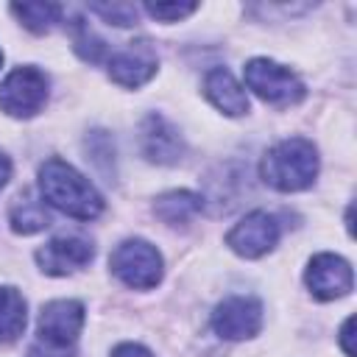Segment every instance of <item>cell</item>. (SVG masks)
Wrapping results in <instances>:
<instances>
[{"label": "cell", "mask_w": 357, "mask_h": 357, "mask_svg": "<svg viewBox=\"0 0 357 357\" xmlns=\"http://www.w3.org/2000/svg\"><path fill=\"white\" fill-rule=\"evenodd\" d=\"M39 192L50 206H56L59 212H64L70 218H78V220H92L103 209V198L89 184V178L81 176L64 159H47L42 165Z\"/></svg>", "instance_id": "cell-1"}, {"label": "cell", "mask_w": 357, "mask_h": 357, "mask_svg": "<svg viewBox=\"0 0 357 357\" xmlns=\"http://www.w3.org/2000/svg\"><path fill=\"white\" fill-rule=\"evenodd\" d=\"M318 176V151L304 137H290L262 156V178L273 190H307Z\"/></svg>", "instance_id": "cell-2"}, {"label": "cell", "mask_w": 357, "mask_h": 357, "mask_svg": "<svg viewBox=\"0 0 357 357\" xmlns=\"http://www.w3.org/2000/svg\"><path fill=\"white\" fill-rule=\"evenodd\" d=\"M84 326V307L73 298H59L39 312V340L36 351L42 357H67Z\"/></svg>", "instance_id": "cell-3"}, {"label": "cell", "mask_w": 357, "mask_h": 357, "mask_svg": "<svg viewBox=\"0 0 357 357\" xmlns=\"http://www.w3.org/2000/svg\"><path fill=\"white\" fill-rule=\"evenodd\" d=\"M243 75H245V86L254 95H259L265 103L293 106L304 98V84L298 81V75L290 67L276 64L271 59H251Z\"/></svg>", "instance_id": "cell-4"}, {"label": "cell", "mask_w": 357, "mask_h": 357, "mask_svg": "<svg viewBox=\"0 0 357 357\" xmlns=\"http://www.w3.org/2000/svg\"><path fill=\"white\" fill-rule=\"evenodd\" d=\"M112 273L134 287V290H151L162 279V254L145 243V240H126L112 251Z\"/></svg>", "instance_id": "cell-5"}, {"label": "cell", "mask_w": 357, "mask_h": 357, "mask_svg": "<svg viewBox=\"0 0 357 357\" xmlns=\"http://www.w3.org/2000/svg\"><path fill=\"white\" fill-rule=\"evenodd\" d=\"M47 100V78L36 67H17L0 84V109L11 117H31Z\"/></svg>", "instance_id": "cell-6"}, {"label": "cell", "mask_w": 357, "mask_h": 357, "mask_svg": "<svg viewBox=\"0 0 357 357\" xmlns=\"http://www.w3.org/2000/svg\"><path fill=\"white\" fill-rule=\"evenodd\" d=\"M262 326V304L251 296H231L220 301L212 312V329L223 340L254 337Z\"/></svg>", "instance_id": "cell-7"}, {"label": "cell", "mask_w": 357, "mask_h": 357, "mask_svg": "<svg viewBox=\"0 0 357 357\" xmlns=\"http://www.w3.org/2000/svg\"><path fill=\"white\" fill-rule=\"evenodd\" d=\"M226 243L231 245V251H237L240 257H262L268 254L276 243H279V223L273 215L257 209L251 215H245L229 234H226Z\"/></svg>", "instance_id": "cell-8"}, {"label": "cell", "mask_w": 357, "mask_h": 357, "mask_svg": "<svg viewBox=\"0 0 357 357\" xmlns=\"http://www.w3.org/2000/svg\"><path fill=\"white\" fill-rule=\"evenodd\" d=\"M307 287L315 298L321 301H332L346 296L354 287V273L349 268V262L337 254H318L310 259V268L304 273Z\"/></svg>", "instance_id": "cell-9"}, {"label": "cell", "mask_w": 357, "mask_h": 357, "mask_svg": "<svg viewBox=\"0 0 357 357\" xmlns=\"http://www.w3.org/2000/svg\"><path fill=\"white\" fill-rule=\"evenodd\" d=\"M156 73V50L148 39L128 42L109 59V75L120 86H142Z\"/></svg>", "instance_id": "cell-10"}, {"label": "cell", "mask_w": 357, "mask_h": 357, "mask_svg": "<svg viewBox=\"0 0 357 357\" xmlns=\"http://www.w3.org/2000/svg\"><path fill=\"white\" fill-rule=\"evenodd\" d=\"M92 254H95L92 243H86L81 237H53L50 243H45L36 251V262L45 273L64 276V273L84 268L92 259Z\"/></svg>", "instance_id": "cell-11"}, {"label": "cell", "mask_w": 357, "mask_h": 357, "mask_svg": "<svg viewBox=\"0 0 357 357\" xmlns=\"http://www.w3.org/2000/svg\"><path fill=\"white\" fill-rule=\"evenodd\" d=\"M142 153L151 162H159V165L178 162L181 159V137H178V131L167 120L151 114L142 123Z\"/></svg>", "instance_id": "cell-12"}, {"label": "cell", "mask_w": 357, "mask_h": 357, "mask_svg": "<svg viewBox=\"0 0 357 357\" xmlns=\"http://www.w3.org/2000/svg\"><path fill=\"white\" fill-rule=\"evenodd\" d=\"M204 92L206 98L223 112V114H245L248 112V95L243 92V86L234 81V75L226 67H215L206 73L204 78Z\"/></svg>", "instance_id": "cell-13"}, {"label": "cell", "mask_w": 357, "mask_h": 357, "mask_svg": "<svg viewBox=\"0 0 357 357\" xmlns=\"http://www.w3.org/2000/svg\"><path fill=\"white\" fill-rule=\"evenodd\" d=\"M153 212L165 220V223H187L192 220L198 212H201V198L195 192H187V190H173V192H165L156 198V206Z\"/></svg>", "instance_id": "cell-14"}, {"label": "cell", "mask_w": 357, "mask_h": 357, "mask_svg": "<svg viewBox=\"0 0 357 357\" xmlns=\"http://www.w3.org/2000/svg\"><path fill=\"white\" fill-rule=\"evenodd\" d=\"M25 329V298L14 287H0V343H11Z\"/></svg>", "instance_id": "cell-15"}, {"label": "cell", "mask_w": 357, "mask_h": 357, "mask_svg": "<svg viewBox=\"0 0 357 357\" xmlns=\"http://www.w3.org/2000/svg\"><path fill=\"white\" fill-rule=\"evenodd\" d=\"M11 226L14 231L20 234H33V231H42L45 226H50V218H47V209L42 201H36L33 195H20L14 198V206H11Z\"/></svg>", "instance_id": "cell-16"}, {"label": "cell", "mask_w": 357, "mask_h": 357, "mask_svg": "<svg viewBox=\"0 0 357 357\" xmlns=\"http://www.w3.org/2000/svg\"><path fill=\"white\" fill-rule=\"evenodd\" d=\"M61 6L59 3H17V6H11V14L28 28V31H33V33H47L56 22H59V17H61Z\"/></svg>", "instance_id": "cell-17"}, {"label": "cell", "mask_w": 357, "mask_h": 357, "mask_svg": "<svg viewBox=\"0 0 357 357\" xmlns=\"http://www.w3.org/2000/svg\"><path fill=\"white\" fill-rule=\"evenodd\" d=\"M89 11L103 17L109 25H120V28L137 22V6H131V3H95V6H89Z\"/></svg>", "instance_id": "cell-18"}, {"label": "cell", "mask_w": 357, "mask_h": 357, "mask_svg": "<svg viewBox=\"0 0 357 357\" xmlns=\"http://www.w3.org/2000/svg\"><path fill=\"white\" fill-rule=\"evenodd\" d=\"M73 42H75V50L86 59V61H98L103 56V42L84 25V20H75V33H73Z\"/></svg>", "instance_id": "cell-19"}, {"label": "cell", "mask_w": 357, "mask_h": 357, "mask_svg": "<svg viewBox=\"0 0 357 357\" xmlns=\"http://www.w3.org/2000/svg\"><path fill=\"white\" fill-rule=\"evenodd\" d=\"M198 6L195 3H145V11L153 20H165V22H176L187 14H192Z\"/></svg>", "instance_id": "cell-20"}, {"label": "cell", "mask_w": 357, "mask_h": 357, "mask_svg": "<svg viewBox=\"0 0 357 357\" xmlns=\"http://www.w3.org/2000/svg\"><path fill=\"white\" fill-rule=\"evenodd\" d=\"M112 357H153V354L145 346H139V343H120L112 351Z\"/></svg>", "instance_id": "cell-21"}, {"label": "cell", "mask_w": 357, "mask_h": 357, "mask_svg": "<svg viewBox=\"0 0 357 357\" xmlns=\"http://www.w3.org/2000/svg\"><path fill=\"white\" fill-rule=\"evenodd\" d=\"M351 326H354V318H346V324H343V329H340V343H343L346 357H354V346H351Z\"/></svg>", "instance_id": "cell-22"}, {"label": "cell", "mask_w": 357, "mask_h": 357, "mask_svg": "<svg viewBox=\"0 0 357 357\" xmlns=\"http://www.w3.org/2000/svg\"><path fill=\"white\" fill-rule=\"evenodd\" d=\"M11 178V162H8V156L6 153H0V190L6 187V181Z\"/></svg>", "instance_id": "cell-23"}, {"label": "cell", "mask_w": 357, "mask_h": 357, "mask_svg": "<svg viewBox=\"0 0 357 357\" xmlns=\"http://www.w3.org/2000/svg\"><path fill=\"white\" fill-rule=\"evenodd\" d=\"M0 64H3V50H0Z\"/></svg>", "instance_id": "cell-24"}]
</instances>
